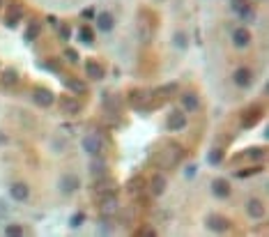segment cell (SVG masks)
Wrapping results in <instances>:
<instances>
[{"mask_svg": "<svg viewBox=\"0 0 269 237\" xmlns=\"http://www.w3.org/2000/svg\"><path fill=\"white\" fill-rule=\"evenodd\" d=\"M230 182H228L226 177H214L212 180V193L217 196V198H228L230 196Z\"/></svg>", "mask_w": 269, "mask_h": 237, "instance_id": "ac0fdd59", "label": "cell"}, {"mask_svg": "<svg viewBox=\"0 0 269 237\" xmlns=\"http://www.w3.org/2000/svg\"><path fill=\"white\" fill-rule=\"evenodd\" d=\"M9 196H12L14 201H28L30 189H28L26 182H14V185L9 186Z\"/></svg>", "mask_w": 269, "mask_h": 237, "instance_id": "484cf974", "label": "cell"}, {"mask_svg": "<svg viewBox=\"0 0 269 237\" xmlns=\"http://www.w3.org/2000/svg\"><path fill=\"white\" fill-rule=\"evenodd\" d=\"M58 37H60L62 42L71 39V28L67 26V23H60V26H58Z\"/></svg>", "mask_w": 269, "mask_h": 237, "instance_id": "8d00e7d4", "label": "cell"}, {"mask_svg": "<svg viewBox=\"0 0 269 237\" xmlns=\"http://www.w3.org/2000/svg\"><path fill=\"white\" fill-rule=\"evenodd\" d=\"M173 44L177 46V49H186V46H189V37H186V33L177 30V33L173 35Z\"/></svg>", "mask_w": 269, "mask_h": 237, "instance_id": "d6a6232c", "label": "cell"}, {"mask_svg": "<svg viewBox=\"0 0 269 237\" xmlns=\"http://www.w3.org/2000/svg\"><path fill=\"white\" fill-rule=\"evenodd\" d=\"M136 235H143V237H156V230L152 226H143V228L136 233Z\"/></svg>", "mask_w": 269, "mask_h": 237, "instance_id": "60d3db41", "label": "cell"}, {"mask_svg": "<svg viewBox=\"0 0 269 237\" xmlns=\"http://www.w3.org/2000/svg\"><path fill=\"white\" fill-rule=\"evenodd\" d=\"M196 173H198V166H196V164H186V166H184V177L191 180V177H196Z\"/></svg>", "mask_w": 269, "mask_h": 237, "instance_id": "ab89813d", "label": "cell"}, {"mask_svg": "<svg viewBox=\"0 0 269 237\" xmlns=\"http://www.w3.org/2000/svg\"><path fill=\"white\" fill-rule=\"evenodd\" d=\"M62 85L69 90V95H85L87 92V83L85 81L76 79V76H62Z\"/></svg>", "mask_w": 269, "mask_h": 237, "instance_id": "8fae6325", "label": "cell"}, {"mask_svg": "<svg viewBox=\"0 0 269 237\" xmlns=\"http://www.w3.org/2000/svg\"><path fill=\"white\" fill-rule=\"evenodd\" d=\"M85 76L92 81H101L106 76V69L97 60H87L85 62Z\"/></svg>", "mask_w": 269, "mask_h": 237, "instance_id": "44dd1931", "label": "cell"}, {"mask_svg": "<svg viewBox=\"0 0 269 237\" xmlns=\"http://www.w3.org/2000/svg\"><path fill=\"white\" fill-rule=\"evenodd\" d=\"M115 212H118V196L101 198V217H113Z\"/></svg>", "mask_w": 269, "mask_h": 237, "instance_id": "4316f807", "label": "cell"}, {"mask_svg": "<svg viewBox=\"0 0 269 237\" xmlns=\"http://www.w3.org/2000/svg\"><path fill=\"white\" fill-rule=\"evenodd\" d=\"M233 81L239 88H251L253 85V71L249 67H237L233 74Z\"/></svg>", "mask_w": 269, "mask_h": 237, "instance_id": "5bb4252c", "label": "cell"}, {"mask_svg": "<svg viewBox=\"0 0 269 237\" xmlns=\"http://www.w3.org/2000/svg\"><path fill=\"white\" fill-rule=\"evenodd\" d=\"M85 212H74V214H71L69 217V226L71 228H81V226H83V223H85Z\"/></svg>", "mask_w": 269, "mask_h": 237, "instance_id": "836d02e7", "label": "cell"}, {"mask_svg": "<svg viewBox=\"0 0 269 237\" xmlns=\"http://www.w3.org/2000/svg\"><path fill=\"white\" fill-rule=\"evenodd\" d=\"M166 127H168V132H182L186 127V115L182 111H173L168 115V120H166Z\"/></svg>", "mask_w": 269, "mask_h": 237, "instance_id": "9a60e30c", "label": "cell"}, {"mask_svg": "<svg viewBox=\"0 0 269 237\" xmlns=\"http://www.w3.org/2000/svg\"><path fill=\"white\" fill-rule=\"evenodd\" d=\"M5 143H7V134L0 132V145H5Z\"/></svg>", "mask_w": 269, "mask_h": 237, "instance_id": "7bdbcfd3", "label": "cell"}, {"mask_svg": "<svg viewBox=\"0 0 269 237\" xmlns=\"http://www.w3.org/2000/svg\"><path fill=\"white\" fill-rule=\"evenodd\" d=\"M0 5H2V0H0Z\"/></svg>", "mask_w": 269, "mask_h": 237, "instance_id": "ee69618b", "label": "cell"}, {"mask_svg": "<svg viewBox=\"0 0 269 237\" xmlns=\"http://www.w3.org/2000/svg\"><path fill=\"white\" fill-rule=\"evenodd\" d=\"M233 44L237 49H246V46L251 44V33L246 30V28H235L233 30Z\"/></svg>", "mask_w": 269, "mask_h": 237, "instance_id": "ffe728a7", "label": "cell"}, {"mask_svg": "<svg viewBox=\"0 0 269 237\" xmlns=\"http://www.w3.org/2000/svg\"><path fill=\"white\" fill-rule=\"evenodd\" d=\"M95 30L90 26H81L78 28V42H83V44H95Z\"/></svg>", "mask_w": 269, "mask_h": 237, "instance_id": "4dcf8cb0", "label": "cell"}, {"mask_svg": "<svg viewBox=\"0 0 269 237\" xmlns=\"http://www.w3.org/2000/svg\"><path fill=\"white\" fill-rule=\"evenodd\" d=\"M230 7H233V12L239 17V21L255 23V12H253V7L246 2V0H233V2H230Z\"/></svg>", "mask_w": 269, "mask_h": 237, "instance_id": "7a4b0ae2", "label": "cell"}, {"mask_svg": "<svg viewBox=\"0 0 269 237\" xmlns=\"http://www.w3.org/2000/svg\"><path fill=\"white\" fill-rule=\"evenodd\" d=\"M39 35H42V23H39V21H30L26 33H23V42H26V44H33V42H37Z\"/></svg>", "mask_w": 269, "mask_h": 237, "instance_id": "d4e9b609", "label": "cell"}, {"mask_svg": "<svg viewBox=\"0 0 269 237\" xmlns=\"http://www.w3.org/2000/svg\"><path fill=\"white\" fill-rule=\"evenodd\" d=\"M5 235H7V237H21V235H23V226L7 223V226H5Z\"/></svg>", "mask_w": 269, "mask_h": 237, "instance_id": "e575fe53", "label": "cell"}, {"mask_svg": "<svg viewBox=\"0 0 269 237\" xmlns=\"http://www.w3.org/2000/svg\"><path fill=\"white\" fill-rule=\"evenodd\" d=\"M223 159H226V150L223 148H212L207 152V164L209 166H221Z\"/></svg>", "mask_w": 269, "mask_h": 237, "instance_id": "f546056e", "label": "cell"}, {"mask_svg": "<svg viewBox=\"0 0 269 237\" xmlns=\"http://www.w3.org/2000/svg\"><path fill=\"white\" fill-rule=\"evenodd\" d=\"M99 233H104V235L113 233V223H111L108 217H101V221H99Z\"/></svg>", "mask_w": 269, "mask_h": 237, "instance_id": "74e56055", "label": "cell"}, {"mask_svg": "<svg viewBox=\"0 0 269 237\" xmlns=\"http://www.w3.org/2000/svg\"><path fill=\"white\" fill-rule=\"evenodd\" d=\"M18 79H21V74H18L17 67H5L2 74H0V85L12 90V88H17L18 85Z\"/></svg>", "mask_w": 269, "mask_h": 237, "instance_id": "7c38bea8", "label": "cell"}, {"mask_svg": "<svg viewBox=\"0 0 269 237\" xmlns=\"http://www.w3.org/2000/svg\"><path fill=\"white\" fill-rule=\"evenodd\" d=\"M81 148L85 150L87 154L97 157V154H101V150H104V141H101L99 134H87V136H83V141H81Z\"/></svg>", "mask_w": 269, "mask_h": 237, "instance_id": "5b68a950", "label": "cell"}, {"mask_svg": "<svg viewBox=\"0 0 269 237\" xmlns=\"http://www.w3.org/2000/svg\"><path fill=\"white\" fill-rule=\"evenodd\" d=\"M90 173L95 177H101L106 175V161L101 154H97V157H92V161H90Z\"/></svg>", "mask_w": 269, "mask_h": 237, "instance_id": "f1b7e54d", "label": "cell"}, {"mask_svg": "<svg viewBox=\"0 0 269 237\" xmlns=\"http://www.w3.org/2000/svg\"><path fill=\"white\" fill-rule=\"evenodd\" d=\"M33 102H35L39 108H51L55 104V95H53L49 88H44V85H37L33 90Z\"/></svg>", "mask_w": 269, "mask_h": 237, "instance_id": "277c9868", "label": "cell"}, {"mask_svg": "<svg viewBox=\"0 0 269 237\" xmlns=\"http://www.w3.org/2000/svg\"><path fill=\"white\" fill-rule=\"evenodd\" d=\"M262 173V166L260 164H253L251 168H242V170H235L233 175L237 177V180H244V177H251V175H260Z\"/></svg>", "mask_w": 269, "mask_h": 237, "instance_id": "1f68e13d", "label": "cell"}, {"mask_svg": "<svg viewBox=\"0 0 269 237\" xmlns=\"http://www.w3.org/2000/svg\"><path fill=\"white\" fill-rule=\"evenodd\" d=\"M242 157L244 159H249V161H253V164H260L262 159L267 157V148H258V145H251V148H246L242 152Z\"/></svg>", "mask_w": 269, "mask_h": 237, "instance_id": "d6986e66", "label": "cell"}, {"mask_svg": "<svg viewBox=\"0 0 269 237\" xmlns=\"http://www.w3.org/2000/svg\"><path fill=\"white\" fill-rule=\"evenodd\" d=\"M62 58L67 62H71V65H76V62L81 60V55H78L76 49H65V51H62Z\"/></svg>", "mask_w": 269, "mask_h": 237, "instance_id": "d590c367", "label": "cell"}, {"mask_svg": "<svg viewBox=\"0 0 269 237\" xmlns=\"http://www.w3.org/2000/svg\"><path fill=\"white\" fill-rule=\"evenodd\" d=\"M46 23H51L53 28H58V26H60V18L53 17V14H49V17H46Z\"/></svg>", "mask_w": 269, "mask_h": 237, "instance_id": "b9f144b4", "label": "cell"}, {"mask_svg": "<svg viewBox=\"0 0 269 237\" xmlns=\"http://www.w3.org/2000/svg\"><path fill=\"white\" fill-rule=\"evenodd\" d=\"M39 69H46L51 74H60L62 76V58H46V60H39L37 62Z\"/></svg>", "mask_w": 269, "mask_h": 237, "instance_id": "603a6c76", "label": "cell"}, {"mask_svg": "<svg viewBox=\"0 0 269 237\" xmlns=\"http://www.w3.org/2000/svg\"><path fill=\"white\" fill-rule=\"evenodd\" d=\"M23 14H26V9H23V5H21V2H12V5H7V14H5V26L14 30V28L18 26V21L23 18Z\"/></svg>", "mask_w": 269, "mask_h": 237, "instance_id": "8992f818", "label": "cell"}, {"mask_svg": "<svg viewBox=\"0 0 269 237\" xmlns=\"http://www.w3.org/2000/svg\"><path fill=\"white\" fill-rule=\"evenodd\" d=\"M246 214L251 219H262L265 217V203L260 198H251V201L246 203Z\"/></svg>", "mask_w": 269, "mask_h": 237, "instance_id": "7402d4cb", "label": "cell"}, {"mask_svg": "<svg viewBox=\"0 0 269 237\" xmlns=\"http://www.w3.org/2000/svg\"><path fill=\"white\" fill-rule=\"evenodd\" d=\"M95 17H97L95 7H85L83 12H81V18H85V21H95Z\"/></svg>", "mask_w": 269, "mask_h": 237, "instance_id": "f35d334b", "label": "cell"}, {"mask_svg": "<svg viewBox=\"0 0 269 237\" xmlns=\"http://www.w3.org/2000/svg\"><path fill=\"white\" fill-rule=\"evenodd\" d=\"M262 106L260 104H251L246 111L242 113V127L244 129H251V127H255V124L262 120Z\"/></svg>", "mask_w": 269, "mask_h": 237, "instance_id": "3957f363", "label": "cell"}, {"mask_svg": "<svg viewBox=\"0 0 269 237\" xmlns=\"http://www.w3.org/2000/svg\"><path fill=\"white\" fill-rule=\"evenodd\" d=\"M78 186H81V177L74 175V173H65L58 180V189L62 193H74V191H78Z\"/></svg>", "mask_w": 269, "mask_h": 237, "instance_id": "9c48e42d", "label": "cell"}, {"mask_svg": "<svg viewBox=\"0 0 269 237\" xmlns=\"http://www.w3.org/2000/svg\"><path fill=\"white\" fill-rule=\"evenodd\" d=\"M150 99H152V92H148V90H140V88L129 90V95H127V102H129L134 108H140L143 104H148Z\"/></svg>", "mask_w": 269, "mask_h": 237, "instance_id": "4fadbf2b", "label": "cell"}, {"mask_svg": "<svg viewBox=\"0 0 269 237\" xmlns=\"http://www.w3.org/2000/svg\"><path fill=\"white\" fill-rule=\"evenodd\" d=\"M92 196L95 198H106V196H118V186H115V180L108 177V173L101 177H95V185H92Z\"/></svg>", "mask_w": 269, "mask_h": 237, "instance_id": "6da1fadb", "label": "cell"}, {"mask_svg": "<svg viewBox=\"0 0 269 237\" xmlns=\"http://www.w3.org/2000/svg\"><path fill=\"white\" fill-rule=\"evenodd\" d=\"M180 102H182V106H184V111H186V113H193V111H198V108H200V99H198L196 92H184V95L180 97Z\"/></svg>", "mask_w": 269, "mask_h": 237, "instance_id": "cb8c5ba5", "label": "cell"}, {"mask_svg": "<svg viewBox=\"0 0 269 237\" xmlns=\"http://www.w3.org/2000/svg\"><path fill=\"white\" fill-rule=\"evenodd\" d=\"M177 92H180V85H177L175 81H170V83H164V85L152 90V97H154L156 102H166V99H170V97L177 95Z\"/></svg>", "mask_w": 269, "mask_h": 237, "instance_id": "30bf717a", "label": "cell"}, {"mask_svg": "<svg viewBox=\"0 0 269 237\" xmlns=\"http://www.w3.org/2000/svg\"><path fill=\"white\" fill-rule=\"evenodd\" d=\"M166 189H168V180H166L164 173L152 175V180H150V193H152V196H164Z\"/></svg>", "mask_w": 269, "mask_h": 237, "instance_id": "2e32d148", "label": "cell"}, {"mask_svg": "<svg viewBox=\"0 0 269 237\" xmlns=\"http://www.w3.org/2000/svg\"><path fill=\"white\" fill-rule=\"evenodd\" d=\"M58 104H60V111L65 115H78L83 111V104L78 99H74V95H62L58 99Z\"/></svg>", "mask_w": 269, "mask_h": 237, "instance_id": "52a82bcc", "label": "cell"}, {"mask_svg": "<svg viewBox=\"0 0 269 237\" xmlns=\"http://www.w3.org/2000/svg\"><path fill=\"white\" fill-rule=\"evenodd\" d=\"M143 189H145V177L143 175H134L129 182H127V191H129L131 196H140Z\"/></svg>", "mask_w": 269, "mask_h": 237, "instance_id": "83f0119b", "label": "cell"}, {"mask_svg": "<svg viewBox=\"0 0 269 237\" xmlns=\"http://www.w3.org/2000/svg\"><path fill=\"white\" fill-rule=\"evenodd\" d=\"M95 21H97V28H99L101 33H111L115 28V17L111 12H97Z\"/></svg>", "mask_w": 269, "mask_h": 237, "instance_id": "e0dca14e", "label": "cell"}, {"mask_svg": "<svg viewBox=\"0 0 269 237\" xmlns=\"http://www.w3.org/2000/svg\"><path fill=\"white\" fill-rule=\"evenodd\" d=\"M205 226H207L212 233H228V230H230V221H228L226 217H221V214H207Z\"/></svg>", "mask_w": 269, "mask_h": 237, "instance_id": "ba28073f", "label": "cell"}]
</instances>
